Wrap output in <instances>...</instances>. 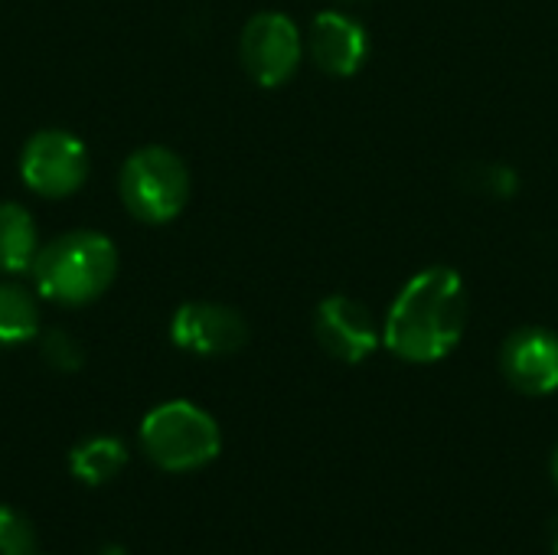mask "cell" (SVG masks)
<instances>
[{
    "instance_id": "cell-17",
    "label": "cell",
    "mask_w": 558,
    "mask_h": 555,
    "mask_svg": "<svg viewBox=\"0 0 558 555\" xmlns=\"http://www.w3.org/2000/svg\"><path fill=\"white\" fill-rule=\"evenodd\" d=\"M553 478H556V487H558V445H556V451H553Z\"/></svg>"
},
{
    "instance_id": "cell-16",
    "label": "cell",
    "mask_w": 558,
    "mask_h": 555,
    "mask_svg": "<svg viewBox=\"0 0 558 555\" xmlns=\"http://www.w3.org/2000/svg\"><path fill=\"white\" fill-rule=\"evenodd\" d=\"M43 360L59 373H75L82 366V347L65 330H49L43 337Z\"/></svg>"
},
{
    "instance_id": "cell-8",
    "label": "cell",
    "mask_w": 558,
    "mask_h": 555,
    "mask_svg": "<svg viewBox=\"0 0 558 555\" xmlns=\"http://www.w3.org/2000/svg\"><path fill=\"white\" fill-rule=\"evenodd\" d=\"M314 337L340 363H363L383 343L373 311L347 294H330L317 304Z\"/></svg>"
},
{
    "instance_id": "cell-10",
    "label": "cell",
    "mask_w": 558,
    "mask_h": 555,
    "mask_svg": "<svg viewBox=\"0 0 558 555\" xmlns=\"http://www.w3.org/2000/svg\"><path fill=\"white\" fill-rule=\"evenodd\" d=\"M307 52L320 72H327L333 79H350L366 62L369 36L356 16H350L343 10H324L311 23Z\"/></svg>"
},
{
    "instance_id": "cell-6",
    "label": "cell",
    "mask_w": 558,
    "mask_h": 555,
    "mask_svg": "<svg viewBox=\"0 0 558 555\" xmlns=\"http://www.w3.org/2000/svg\"><path fill=\"white\" fill-rule=\"evenodd\" d=\"M20 173L33 193L62 200L82 190L88 177V150L69 131H36L20 154Z\"/></svg>"
},
{
    "instance_id": "cell-13",
    "label": "cell",
    "mask_w": 558,
    "mask_h": 555,
    "mask_svg": "<svg viewBox=\"0 0 558 555\" xmlns=\"http://www.w3.org/2000/svg\"><path fill=\"white\" fill-rule=\"evenodd\" d=\"M39 334V307L20 285H0V347L29 343Z\"/></svg>"
},
{
    "instance_id": "cell-3",
    "label": "cell",
    "mask_w": 558,
    "mask_h": 555,
    "mask_svg": "<svg viewBox=\"0 0 558 555\" xmlns=\"http://www.w3.org/2000/svg\"><path fill=\"white\" fill-rule=\"evenodd\" d=\"M141 448L150 464L170 474H190L216 461L222 435L216 419L183 399L163 402L141 422Z\"/></svg>"
},
{
    "instance_id": "cell-12",
    "label": "cell",
    "mask_w": 558,
    "mask_h": 555,
    "mask_svg": "<svg viewBox=\"0 0 558 555\" xmlns=\"http://www.w3.org/2000/svg\"><path fill=\"white\" fill-rule=\"evenodd\" d=\"M128 464V451L118 438L111 435H95V438H85L82 445L72 448L69 455V471L88 484V487H98V484H108L111 478L121 474V468Z\"/></svg>"
},
{
    "instance_id": "cell-14",
    "label": "cell",
    "mask_w": 558,
    "mask_h": 555,
    "mask_svg": "<svg viewBox=\"0 0 558 555\" xmlns=\"http://www.w3.org/2000/svg\"><path fill=\"white\" fill-rule=\"evenodd\" d=\"M458 183L468 193L490 196V200H510L520 190V177L513 167L497 164V160H474L458 170Z\"/></svg>"
},
{
    "instance_id": "cell-15",
    "label": "cell",
    "mask_w": 558,
    "mask_h": 555,
    "mask_svg": "<svg viewBox=\"0 0 558 555\" xmlns=\"http://www.w3.org/2000/svg\"><path fill=\"white\" fill-rule=\"evenodd\" d=\"M0 555H36V527L16 507H0Z\"/></svg>"
},
{
    "instance_id": "cell-5",
    "label": "cell",
    "mask_w": 558,
    "mask_h": 555,
    "mask_svg": "<svg viewBox=\"0 0 558 555\" xmlns=\"http://www.w3.org/2000/svg\"><path fill=\"white\" fill-rule=\"evenodd\" d=\"M239 56L245 72L262 88H278L298 72L304 56V39L291 16L278 10H265L245 23L239 39Z\"/></svg>"
},
{
    "instance_id": "cell-18",
    "label": "cell",
    "mask_w": 558,
    "mask_h": 555,
    "mask_svg": "<svg viewBox=\"0 0 558 555\" xmlns=\"http://www.w3.org/2000/svg\"><path fill=\"white\" fill-rule=\"evenodd\" d=\"M553 536H556V550H558V520L553 523Z\"/></svg>"
},
{
    "instance_id": "cell-19",
    "label": "cell",
    "mask_w": 558,
    "mask_h": 555,
    "mask_svg": "<svg viewBox=\"0 0 558 555\" xmlns=\"http://www.w3.org/2000/svg\"><path fill=\"white\" fill-rule=\"evenodd\" d=\"M340 3H366V0H340Z\"/></svg>"
},
{
    "instance_id": "cell-7",
    "label": "cell",
    "mask_w": 558,
    "mask_h": 555,
    "mask_svg": "<svg viewBox=\"0 0 558 555\" xmlns=\"http://www.w3.org/2000/svg\"><path fill=\"white\" fill-rule=\"evenodd\" d=\"M170 340L196 357H229L248 343V324L235 307L216 301H190L170 321Z\"/></svg>"
},
{
    "instance_id": "cell-9",
    "label": "cell",
    "mask_w": 558,
    "mask_h": 555,
    "mask_svg": "<svg viewBox=\"0 0 558 555\" xmlns=\"http://www.w3.org/2000/svg\"><path fill=\"white\" fill-rule=\"evenodd\" d=\"M500 370L523 396H549L558 389V334L549 327H520L504 340Z\"/></svg>"
},
{
    "instance_id": "cell-1",
    "label": "cell",
    "mask_w": 558,
    "mask_h": 555,
    "mask_svg": "<svg viewBox=\"0 0 558 555\" xmlns=\"http://www.w3.org/2000/svg\"><path fill=\"white\" fill-rule=\"evenodd\" d=\"M468 288L454 268L435 265L405 281L396 294L383 343L405 363L445 360L468 330Z\"/></svg>"
},
{
    "instance_id": "cell-4",
    "label": "cell",
    "mask_w": 558,
    "mask_h": 555,
    "mask_svg": "<svg viewBox=\"0 0 558 555\" xmlns=\"http://www.w3.org/2000/svg\"><path fill=\"white\" fill-rule=\"evenodd\" d=\"M118 190L134 219L160 226L183 213L190 200V170L170 147L150 144L124 160Z\"/></svg>"
},
{
    "instance_id": "cell-2",
    "label": "cell",
    "mask_w": 558,
    "mask_h": 555,
    "mask_svg": "<svg viewBox=\"0 0 558 555\" xmlns=\"http://www.w3.org/2000/svg\"><path fill=\"white\" fill-rule=\"evenodd\" d=\"M29 272L43 298L62 307H82L111 288L118 275V249L101 232L75 229L43 245Z\"/></svg>"
},
{
    "instance_id": "cell-11",
    "label": "cell",
    "mask_w": 558,
    "mask_h": 555,
    "mask_svg": "<svg viewBox=\"0 0 558 555\" xmlns=\"http://www.w3.org/2000/svg\"><path fill=\"white\" fill-rule=\"evenodd\" d=\"M39 229L20 203H0V272H29L39 255Z\"/></svg>"
}]
</instances>
